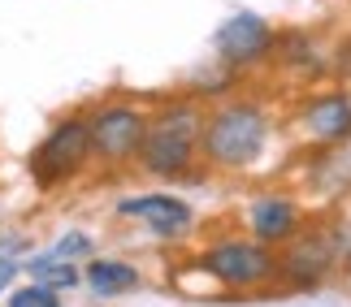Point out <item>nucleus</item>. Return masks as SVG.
Masks as SVG:
<instances>
[{
    "label": "nucleus",
    "instance_id": "2eb2a0df",
    "mask_svg": "<svg viewBox=\"0 0 351 307\" xmlns=\"http://www.w3.org/2000/svg\"><path fill=\"white\" fill-rule=\"evenodd\" d=\"M13 277H18V260H5V256H0V290H9Z\"/></svg>",
    "mask_w": 351,
    "mask_h": 307
},
{
    "label": "nucleus",
    "instance_id": "7ed1b4c3",
    "mask_svg": "<svg viewBox=\"0 0 351 307\" xmlns=\"http://www.w3.org/2000/svg\"><path fill=\"white\" fill-rule=\"evenodd\" d=\"M87 156H91V126H87V117H70V122H61L35 148V156H31V178L48 191V186L74 178V173L87 165Z\"/></svg>",
    "mask_w": 351,
    "mask_h": 307
},
{
    "label": "nucleus",
    "instance_id": "ddd939ff",
    "mask_svg": "<svg viewBox=\"0 0 351 307\" xmlns=\"http://www.w3.org/2000/svg\"><path fill=\"white\" fill-rule=\"evenodd\" d=\"M9 307H61L57 299V290H48V286H22V290H13L9 295Z\"/></svg>",
    "mask_w": 351,
    "mask_h": 307
},
{
    "label": "nucleus",
    "instance_id": "9d476101",
    "mask_svg": "<svg viewBox=\"0 0 351 307\" xmlns=\"http://www.w3.org/2000/svg\"><path fill=\"white\" fill-rule=\"evenodd\" d=\"M295 204L287 199H261V204H252V234L261 238V243H282V238L295 234Z\"/></svg>",
    "mask_w": 351,
    "mask_h": 307
},
{
    "label": "nucleus",
    "instance_id": "0eeeda50",
    "mask_svg": "<svg viewBox=\"0 0 351 307\" xmlns=\"http://www.w3.org/2000/svg\"><path fill=\"white\" fill-rule=\"evenodd\" d=\"M121 217H139L147 221V230L156 238H182L191 230V208L173 195H134V199H121L117 204Z\"/></svg>",
    "mask_w": 351,
    "mask_h": 307
},
{
    "label": "nucleus",
    "instance_id": "1a4fd4ad",
    "mask_svg": "<svg viewBox=\"0 0 351 307\" xmlns=\"http://www.w3.org/2000/svg\"><path fill=\"white\" fill-rule=\"evenodd\" d=\"M304 126L313 130L317 139H326V143H339L351 135V100L347 96H321L308 104V113H304Z\"/></svg>",
    "mask_w": 351,
    "mask_h": 307
},
{
    "label": "nucleus",
    "instance_id": "f257e3e1",
    "mask_svg": "<svg viewBox=\"0 0 351 307\" xmlns=\"http://www.w3.org/2000/svg\"><path fill=\"white\" fill-rule=\"evenodd\" d=\"M199 130H204V117H199L195 104H169V109H160L143 126V139H139V152L134 156L156 178H178V173L191 169Z\"/></svg>",
    "mask_w": 351,
    "mask_h": 307
},
{
    "label": "nucleus",
    "instance_id": "39448f33",
    "mask_svg": "<svg viewBox=\"0 0 351 307\" xmlns=\"http://www.w3.org/2000/svg\"><path fill=\"white\" fill-rule=\"evenodd\" d=\"M87 126H91V152H96L100 160H113L117 165V160H130L134 152H139L147 117L126 109V104H113V109H100Z\"/></svg>",
    "mask_w": 351,
    "mask_h": 307
},
{
    "label": "nucleus",
    "instance_id": "20e7f679",
    "mask_svg": "<svg viewBox=\"0 0 351 307\" xmlns=\"http://www.w3.org/2000/svg\"><path fill=\"white\" fill-rule=\"evenodd\" d=\"M199 269L226 286H256L274 273V256L256 243H217L199 256Z\"/></svg>",
    "mask_w": 351,
    "mask_h": 307
},
{
    "label": "nucleus",
    "instance_id": "f8f14e48",
    "mask_svg": "<svg viewBox=\"0 0 351 307\" xmlns=\"http://www.w3.org/2000/svg\"><path fill=\"white\" fill-rule=\"evenodd\" d=\"M26 269H31V277H35L39 286H48V290H70V286H78V269L65 256H57V251H52V256L31 260Z\"/></svg>",
    "mask_w": 351,
    "mask_h": 307
},
{
    "label": "nucleus",
    "instance_id": "9b49d317",
    "mask_svg": "<svg viewBox=\"0 0 351 307\" xmlns=\"http://www.w3.org/2000/svg\"><path fill=\"white\" fill-rule=\"evenodd\" d=\"M87 286L96 290L100 299H113V295H126V290L139 286V273H134L126 260H91L87 264Z\"/></svg>",
    "mask_w": 351,
    "mask_h": 307
},
{
    "label": "nucleus",
    "instance_id": "6e6552de",
    "mask_svg": "<svg viewBox=\"0 0 351 307\" xmlns=\"http://www.w3.org/2000/svg\"><path fill=\"white\" fill-rule=\"evenodd\" d=\"M282 273H287L291 286H317L334 273V243L326 234H304L300 243L287 251L282 260Z\"/></svg>",
    "mask_w": 351,
    "mask_h": 307
},
{
    "label": "nucleus",
    "instance_id": "f03ea898",
    "mask_svg": "<svg viewBox=\"0 0 351 307\" xmlns=\"http://www.w3.org/2000/svg\"><path fill=\"white\" fill-rule=\"evenodd\" d=\"M269 139V122L256 104H230V109L213 113L204 130H199V143H204L208 165L217 169H243L261 156Z\"/></svg>",
    "mask_w": 351,
    "mask_h": 307
},
{
    "label": "nucleus",
    "instance_id": "423d86ee",
    "mask_svg": "<svg viewBox=\"0 0 351 307\" xmlns=\"http://www.w3.org/2000/svg\"><path fill=\"white\" fill-rule=\"evenodd\" d=\"M269 39L274 35H269L265 18H256V13H234V18H226L221 31H217V52H221L226 65H252V61L265 57Z\"/></svg>",
    "mask_w": 351,
    "mask_h": 307
},
{
    "label": "nucleus",
    "instance_id": "4468645a",
    "mask_svg": "<svg viewBox=\"0 0 351 307\" xmlns=\"http://www.w3.org/2000/svg\"><path fill=\"white\" fill-rule=\"evenodd\" d=\"M87 251H91V238L87 234H65L61 243H57V256H65V260H70V256H87Z\"/></svg>",
    "mask_w": 351,
    "mask_h": 307
}]
</instances>
